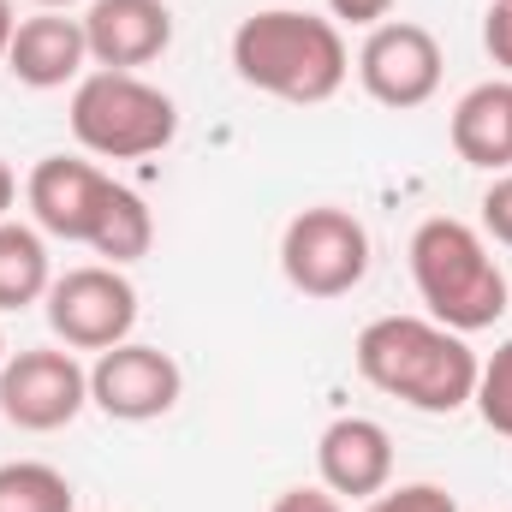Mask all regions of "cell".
<instances>
[{"instance_id": "20", "label": "cell", "mask_w": 512, "mask_h": 512, "mask_svg": "<svg viewBox=\"0 0 512 512\" xmlns=\"http://www.w3.org/2000/svg\"><path fill=\"white\" fill-rule=\"evenodd\" d=\"M483 48L489 60L501 66V78H512V0H495L489 18H483Z\"/></svg>"}, {"instance_id": "2", "label": "cell", "mask_w": 512, "mask_h": 512, "mask_svg": "<svg viewBox=\"0 0 512 512\" xmlns=\"http://www.w3.org/2000/svg\"><path fill=\"white\" fill-rule=\"evenodd\" d=\"M352 364L376 393L423 411V417L465 411L477 393V370H483L477 352L465 346V334L441 328L435 316H376L358 334Z\"/></svg>"}, {"instance_id": "25", "label": "cell", "mask_w": 512, "mask_h": 512, "mask_svg": "<svg viewBox=\"0 0 512 512\" xmlns=\"http://www.w3.org/2000/svg\"><path fill=\"white\" fill-rule=\"evenodd\" d=\"M36 12H66V6H78V0H30Z\"/></svg>"}, {"instance_id": "23", "label": "cell", "mask_w": 512, "mask_h": 512, "mask_svg": "<svg viewBox=\"0 0 512 512\" xmlns=\"http://www.w3.org/2000/svg\"><path fill=\"white\" fill-rule=\"evenodd\" d=\"M12 203H18V179H12V167L0 161V221H12Z\"/></svg>"}, {"instance_id": "26", "label": "cell", "mask_w": 512, "mask_h": 512, "mask_svg": "<svg viewBox=\"0 0 512 512\" xmlns=\"http://www.w3.org/2000/svg\"><path fill=\"white\" fill-rule=\"evenodd\" d=\"M6 358H12V352H6V334H0V364H6Z\"/></svg>"}, {"instance_id": "16", "label": "cell", "mask_w": 512, "mask_h": 512, "mask_svg": "<svg viewBox=\"0 0 512 512\" xmlns=\"http://www.w3.org/2000/svg\"><path fill=\"white\" fill-rule=\"evenodd\" d=\"M0 512H78L72 477L42 459H12L0 465Z\"/></svg>"}, {"instance_id": "9", "label": "cell", "mask_w": 512, "mask_h": 512, "mask_svg": "<svg viewBox=\"0 0 512 512\" xmlns=\"http://www.w3.org/2000/svg\"><path fill=\"white\" fill-rule=\"evenodd\" d=\"M441 72H447L441 42L423 24H411V18L376 24L364 36V48H358V84H364V96L393 108V114H411V108L435 102Z\"/></svg>"}, {"instance_id": "15", "label": "cell", "mask_w": 512, "mask_h": 512, "mask_svg": "<svg viewBox=\"0 0 512 512\" xmlns=\"http://www.w3.org/2000/svg\"><path fill=\"white\" fill-rule=\"evenodd\" d=\"M54 286L48 233L24 221H0V310H30Z\"/></svg>"}, {"instance_id": "18", "label": "cell", "mask_w": 512, "mask_h": 512, "mask_svg": "<svg viewBox=\"0 0 512 512\" xmlns=\"http://www.w3.org/2000/svg\"><path fill=\"white\" fill-rule=\"evenodd\" d=\"M364 512H459V501L441 489V483H387L382 495H370Z\"/></svg>"}, {"instance_id": "4", "label": "cell", "mask_w": 512, "mask_h": 512, "mask_svg": "<svg viewBox=\"0 0 512 512\" xmlns=\"http://www.w3.org/2000/svg\"><path fill=\"white\" fill-rule=\"evenodd\" d=\"M411 280L429 316L453 334H483L507 316V274L489 251V239L471 221L429 215L411 233Z\"/></svg>"}, {"instance_id": "14", "label": "cell", "mask_w": 512, "mask_h": 512, "mask_svg": "<svg viewBox=\"0 0 512 512\" xmlns=\"http://www.w3.org/2000/svg\"><path fill=\"white\" fill-rule=\"evenodd\" d=\"M453 149L465 167L512 173V78H489L459 96L453 108Z\"/></svg>"}, {"instance_id": "13", "label": "cell", "mask_w": 512, "mask_h": 512, "mask_svg": "<svg viewBox=\"0 0 512 512\" xmlns=\"http://www.w3.org/2000/svg\"><path fill=\"white\" fill-rule=\"evenodd\" d=\"M84 66H90L84 18H66V12L18 18L12 48H6V72H12L24 90H66V84L84 78Z\"/></svg>"}, {"instance_id": "11", "label": "cell", "mask_w": 512, "mask_h": 512, "mask_svg": "<svg viewBox=\"0 0 512 512\" xmlns=\"http://www.w3.org/2000/svg\"><path fill=\"white\" fill-rule=\"evenodd\" d=\"M84 42L102 72H137L173 48V12L167 0H90Z\"/></svg>"}, {"instance_id": "6", "label": "cell", "mask_w": 512, "mask_h": 512, "mask_svg": "<svg viewBox=\"0 0 512 512\" xmlns=\"http://www.w3.org/2000/svg\"><path fill=\"white\" fill-rule=\"evenodd\" d=\"M280 274L292 292L304 298H346L364 286L370 274V233L352 209L340 203H316V209H298L280 233Z\"/></svg>"}, {"instance_id": "1", "label": "cell", "mask_w": 512, "mask_h": 512, "mask_svg": "<svg viewBox=\"0 0 512 512\" xmlns=\"http://www.w3.org/2000/svg\"><path fill=\"white\" fill-rule=\"evenodd\" d=\"M24 203H30V215L48 239L90 245L114 268L149 256V245H155L149 203L131 185L108 179L96 161H78V155H42L24 179Z\"/></svg>"}, {"instance_id": "10", "label": "cell", "mask_w": 512, "mask_h": 512, "mask_svg": "<svg viewBox=\"0 0 512 512\" xmlns=\"http://www.w3.org/2000/svg\"><path fill=\"white\" fill-rule=\"evenodd\" d=\"M179 393H185L179 364L143 340L96 352V364H90V405L114 423H155L179 405Z\"/></svg>"}, {"instance_id": "8", "label": "cell", "mask_w": 512, "mask_h": 512, "mask_svg": "<svg viewBox=\"0 0 512 512\" xmlns=\"http://www.w3.org/2000/svg\"><path fill=\"white\" fill-rule=\"evenodd\" d=\"M90 405V370L66 346H24L0 364V417L24 435H54Z\"/></svg>"}, {"instance_id": "5", "label": "cell", "mask_w": 512, "mask_h": 512, "mask_svg": "<svg viewBox=\"0 0 512 512\" xmlns=\"http://www.w3.org/2000/svg\"><path fill=\"white\" fill-rule=\"evenodd\" d=\"M72 137L102 161H143L179 137V102L137 72H84L72 84Z\"/></svg>"}, {"instance_id": "7", "label": "cell", "mask_w": 512, "mask_h": 512, "mask_svg": "<svg viewBox=\"0 0 512 512\" xmlns=\"http://www.w3.org/2000/svg\"><path fill=\"white\" fill-rule=\"evenodd\" d=\"M42 310L66 352H114L137 328V286L114 262H84V268L54 274Z\"/></svg>"}, {"instance_id": "12", "label": "cell", "mask_w": 512, "mask_h": 512, "mask_svg": "<svg viewBox=\"0 0 512 512\" xmlns=\"http://www.w3.org/2000/svg\"><path fill=\"white\" fill-rule=\"evenodd\" d=\"M322 489L340 501H370L393 483V435L376 417H334L316 441Z\"/></svg>"}, {"instance_id": "19", "label": "cell", "mask_w": 512, "mask_h": 512, "mask_svg": "<svg viewBox=\"0 0 512 512\" xmlns=\"http://www.w3.org/2000/svg\"><path fill=\"white\" fill-rule=\"evenodd\" d=\"M477 209H483V233L512 251V173H495V179H489V191H483Z\"/></svg>"}, {"instance_id": "17", "label": "cell", "mask_w": 512, "mask_h": 512, "mask_svg": "<svg viewBox=\"0 0 512 512\" xmlns=\"http://www.w3.org/2000/svg\"><path fill=\"white\" fill-rule=\"evenodd\" d=\"M471 405H477V417L495 429V435H507L512 441V340L477 370V393H471Z\"/></svg>"}, {"instance_id": "22", "label": "cell", "mask_w": 512, "mask_h": 512, "mask_svg": "<svg viewBox=\"0 0 512 512\" xmlns=\"http://www.w3.org/2000/svg\"><path fill=\"white\" fill-rule=\"evenodd\" d=\"M268 512H346V507H340V495H328V489H280Z\"/></svg>"}, {"instance_id": "3", "label": "cell", "mask_w": 512, "mask_h": 512, "mask_svg": "<svg viewBox=\"0 0 512 512\" xmlns=\"http://www.w3.org/2000/svg\"><path fill=\"white\" fill-rule=\"evenodd\" d=\"M233 72L274 102L322 108L346 90L352 54L334 18H316L304 6H262L233 30Z\"/></svg>"}, {"instance_id": "21", "label": "cell", "mask_w": 512, "mask_h": 512, "mask_svg": "<svg viewBox=\"0 0 512 512\" xmlns=\"http://www.w3.org/2000/svg\"><path fill=\"white\" fill-rule=\"evenodd\" d=\"M393 6H399V0H328L334 24H364V30L387 24V12H393Z\"/></svg>"}, {"instance_id": "24", "label": "cell", "mask_w": 512, "mask_h": 512, "mask_svg": "<svg viewBox=\"0 0 512 512\" xmlns=\"http://www.w3.org/2000/svg\"><path fill=\"white\" fill-rule=\"evenodd\" d=\"M12 30H18V18H12V0H0V66H6V48H12Z\"/></svg>"}]
</instances>
